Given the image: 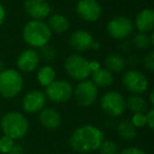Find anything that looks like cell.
Wrapping results in <instances>:
<instances>
[{
  "label": "cell",
  "mask_w": 154,
  "mask_h": 154,
  "mask_svg": "<svg viewBox=\"0 0 154 154\" xmlns=\"http://www.w3.org/2000/svg\"><path fill=\"white\" fill-rule=\"evenodd\" d=\"M38 119L41 126L50 131L56 130L61 125V115L57 110L53 108H43L39 112Z\"/></svg>",
  "instance_id": "obj_16"
},
{
  "label": "cell",
  "mask_w": 154,
  "mask_h": 154,
  "mask_svg": "<svg viewBox=\"0 0 154 154\" xmlns=\"http://www.w3.org/2000/svg\"><path fill=\"white\" fill-rule=\"evenodd\" d=\"M106 69L112 73H120L126 68V60L120 54L111 53L105 59Z\"/></svg>",
  "instance_id": "obj_21"
},
{
  "label": "cell",
  "mask_w": 154,
  "mask_h": 154,
  "mask_svg": "<svg viewBox=\"0 0 154 154\" xmlns=\"http://www.w3.org/2000/svg\"><path fill=\"white\" fill-rule=\"evenodd\" d=\"M36 76L39 85L47 88L50 84H52L56 79V71L49 64H45L38 69Z\"/></svg>",
  "instance_id": "obj_22"
},
{
  "label": "cell",
  "mask_w": 154,
  "mask_h": 154,
  "mask_svg": "<svg viewBox=\"0 0 154 154\" xmlns=\"http://www.w3.org/2000/svg\"><path fill=\"white\" fill-rule=\"evenodd\" d=\"M15 143V140L12 139L11 137L7 136V135H2L0 137V153L8 154Z\"/></svg>",
  "instance_id": "obj_27"
},
{
  "label": "cell",
  "mask_w": 154,
  "mask_h": 154,
  "mask_svg": "<svg viewBox=\"0 0 154 154\" xmlns=\"http://www.w3.org/2000/svg\"><path fill=\"white\" fill-rule=\"evenodd\" d=\"M134 29L139 33H151L154 29V12L152 9L141 10L133 21Z\"/></svg>",
  "instance_id": "obj_17"
},
{
  "label": "cell",
  "mask_w": 154,
  "mask_h": 154,
  "mask_svg": "<svg viewBox=\"0 0 154 154\" xmlns=\"http://www.w3.org/2000/svg\"><path fill=\"white\" fill-rule=\"evenodd\" d=\"M146 122H147V127L150 130H153L154 128V108L150 107L149 110L146 112Z\"/></svg>",
  "instance_id": "obj_30"
},
{
  "label": "cell",
  "mask_w": 154,
  "mask_h": 154,
  "mask_svg": "<svg viewBox=\"0 0 154 154\" xmlns=\"http://www.w3.org/2000/svg\"><path fill=\"white\" fill-rule=\"evenodd\" d=\"M38 55L39 58L42 59L45 62H52L56 59V56H57V52H56L55 48L48 45H45L43 47L39 48L38 49Z\"/></svg>",
  "instance_id": "obj_25"
},
{
  "label": "cell",
  "mask_w": 154,
  "mask_h": 154,
  "mask_svg": "<svg viewBox=\"0 0 154 154\" xmlns=\"http://www.w3.org/2000/svg\"><path fill=\"white\" fill-rule=\"evenodd\" d=\"M149 108L148 101L140 95H131L126 99V109H128L133 114L146 113Z\"/></svg>",
  "instance_id": "obj_20"
},
{
  "label": "cell",
  "mask_w": 154,
  "mask_h": 154,
  "mask_svg": "<svg viewBox=\"0 0 154 154\" xmlns=\"http://www.w3.org/2000/svg\"><path fill=\"white\" fill-rule=\"evenodd\" d=\"M89 66H90V70H91V73L94 72V71L98 70L100 69V63L98 61H95V60H92V61H89Z\"/></svg>",
  "instance_id": "obj_34"
},
{
  "label": "cell",
  "mask_w": 154,
  "mask_h": 154,
  "mask_svg": "<svg viewBox=\"0 0 154 154\" xmlns=\"http://www.w3.org/2000/svg\"><path fill=\"white\" fill-rule=\"evenodd\" d=\"M91 49L94 50V51L99 50V49H100V42H99V41H97V40H94V41H93V43H92V45H91Z\"/></svg>",
  "instance_id": "obj_35"
},
{
  "label": "cell",
  "mask_w": 154,
  "mask_h": 154,
  "mask_svg": "<svg viewBox=\"0 0 154 154\" xmlns=\"http://www.w3.org/2000/svg\"><path fill=\"white\" fill-rule=\"evenodd\" d=\"M148 103H149L151 107H153L154 105V91H151L149 94V101H148Z\"/></svg>",
  "instance_id": "obj_36"
},
{
  "label": "cell",
  "mask_w": 154,
  "mask_h": 154,
  "mask_svg": "<svg viewBox=\"0 0 154 154\" xmlns=\"http://www.w3.org/2000/svg\"><path fill=\"white\" fill-rule=\"evenodd\" d=\"M99 106L103 113L111 117L122 116L126 111V99L116 91H109L100 97Z\"/></svg>",
  "instance_id": "obj_6"
},
{
  "label": "cell",
  "mask_w": 154,
  "mask_h": 154,
  "mask_svg": "<svg viewBox=\"0 0 154 154\" xmlns=\"http://www.w3.org/2000/svg\"><path fill=\"white\" fill-rule=\"evenodd\" d=\"M131 124L136 129H141L147 127V122H146V113H135L131 117Z\"/></svg>",
  "instance_id": "obj_28"
},
{
  "label": "cell",
  "mask_w": 154,
  "mask_h": 154,
  "mask_svg": "<svg viewBox=\"0 0 154 154\" xmlns=\"http://www.w3.org/2000/svg\"><path fill=\"white\" fill-rule=\"evenodd\" d=\"M45 95L54 103H64L72 97L73 87L68 80L55 79L45 88Z\"/></svg>",
  "instance_id": "obj_9"
},
{
  "label": "cell",
  "mask_w": 154,
  "mask_h": 154,
  "mask_svg": "<svg viewBox=\"0 0 154 154\" xmlns=\"http://www.w3.org/2000/svg\"><path fill=\"white\" fill-rule=\"evenodd\" d=\"M40 58H39L38 52L35 49H26L23 50L18 55L16 60V66L18 70L23 73H32L38 68Z\"/></svg>",
  "instance_id": "obj_14"
},
{
  "label": "cell",
  "mask_w": 154,
  "mask_h": 154,
  "mask_svg": "<svg viewBox=\"0 0 154 154\" xmlns=\"http://www.w3.org/2000/svg\"><path fill=\"white\" fill-rule=\"evenodd\" d=\"M3 70H5V62L0 59V73L2 72Z\"/></svg>",
  "instance_id": "obj_37"
},
{
  "label": "cell",
  "mask_w": 154,
  "mask_h": 154,
  "mask_svg": "<svg viewBox=\"0 0 154 154\" xmlns=\"http://www.w3.org/2000/svg\"><path fill=\"white\" fill-rule=\"evenodd\" d=\"M72 96L78 106L84 108L90 107L97 100L98 89L91 80H82L78 82L75 88H73Z\"/></svg>",
  "instance_id": "obj_8"
},
{
  "label": "cell",
  "mask_w": 154,
  "mask_h": 154,
  "mask_svg": "<svg viewBox=\"0 0 154 154\" xmlns=\"http://www.w3.org/2000/svg\"><path fill=\"white\" fill-rule=\"evenodd\" d=\"M93 41H94L93 36L86 30H77L69 37V45L78 54L89 51Z\"/></svg>",
  "instance_id": "obj_15"
},
{
  "label": "cell",
  "mask_w": 154,
  "mask_h": 154,
  "mask_svg": "<svg viewBox=\"0 0 154 154\" xmlns=\"http://www.w3.org/2000/svg\"><path fill=\"white\" fill-rule=\"evenodd\" d=\"M122 86L132 95H141L149 88V79L143 72L135 69L124 73L122 78Z\"/></svg>",
  "instance_id": "obj_7"
},
{
  "label": "cell",
  "mask_w": 154,
  "mask_h": 154,
  "mask_svg": "<svg viewBox=\"0 0 154 154\" xmlns=\"http://www.w3.org/2000/svg\"><path fill=\"white\" fill-rule=\"evenodd\" d=\"M8 154H26V150L24 147L20 143H15L13 146V148L11 149V151Z\"/></svg>",
  "instance_id": "obj_32"
},
{
  "label": "cell",
  "mask_w": 154,
  "mask_h": 154,
  "mask_svg": "<svg viewBox=\"0 0 154 154\" xmlns=\"http://www.w3.org/2000/svg\"><path fill=\"white\" fill-rule=\"evenodd\" d=\"M91 82L97 87V89H106L109 88L114 82V75L107 69L100 68L98 70L91 73Z\"/></svg>",
  "instance_id": "obj_18"
},
{
  "label": "cell",
  "mask_w": 154,
  "mask_h": 154,
  "mask_svg": "<svg viewBox=\"0 0 154 154\" xmlns=\"http://www.w3.org/2000/svg\"><path fill=\"white\" fill-rule=\"evenodd\" d=\"M48 26L50 28L52 33L56 34H63L68 32L70 29V21L69 19L63 16L62 14H51L49 16V21H48Z\"/></svg>",
  "instance_id": "obj_19"
},
{
  "label": "cell",
  "mask_w": 154,
  "mask_h": 154,
  "mask_svg": "<svg viewBox=\"0 0 154 154\" xmlns=\"http://www.w3.org/2000/svg\"><path fill=\"white\" fill-rule=\"evenodd\" d=\"M76 14L84 21L95 22L101 17L103 9L97 0H79L76 5Z\"/></svg>",
  "instance_id": "obj_11"
},
{
  "label": "cell",
  "mask_w": 154,
  "mask_h": 154,
  "mask_svg": "<svg viewBox=\"0 0 154 154\" xmlns=\"http://www.w3.org/2000/svg\"><path fill=\"white\" fill-rule=\"evenodd\" d=\"M63 68L66 75L78 82L88 79L91 75L89 60L78 53L69 55L64 60Z\"/></svg>",
  "instance_id": "obj_5"
},
{
  "label": "cell",
  "mask_w": 154,
  "mask_h": 154,
  "mask_svg": "<svg viewBox=\"0 0 154 154\" xmlns=\"http://www.w3.org/2000/svg\"><path fill=\"white\" fill-rule=\"evenodd\" d=\"M99 154H119V147L117 143L110 139H105L98 148Z\"/></svg>",
  "instance_id": "obj_26"
},
{
  "label": "cell",
  "mask_w": 154,
  "mask_h": 154,
  "mask_svg": "<svg viewBox=\"0 0 154 154\" xmlns=\"http://www.w3.org/2000/svg\"><path fill=\"white\" fill-rule=\"evenodd\" d=\"M5 17H7V12H5V7L0 3V26L3 24V22H5Z\"/></svg>",
  "instance_id": "obj_33"
},
{
  "label": "cell",
  "mask_w": 154,
  "mask_h": 154,
  "mask_svg": "<svg viewBox=\"0 0 154 154\" xmlns=\"http://www.w3.org/2000/svg\"><path fill=\"white\" fill-rule=\"evenodd\" d=\"M143 63L146 70L150 71V72H153L154 71V52L153 51H150L146 54V56L143 59Z\"/></svg>",
  "instance_id": "obj_29"
},
{
  "label": "cell",
  "mask_w": 154,
  "mask_h": 154,
  "mask_svg": "<svg viewBox=\"0 0 154 154\" xmlns=\"http://www.w3.org/2000/svg\"><path fill=\"white\" fill-rule=\"evenodd\" d=\"M134 31L133 21L127 16L119 15L110 19L107 23V33L115 40H124L128 38Z\"/></svg>",
  "instance_id": "obj_10"
},
{
  "label": "cell",
  "mask_w": 154,
  "mask_h": 154,
  "mask_svg": "<svg viewBox=\"0 0 154 154\" xmlns=\"http://www.w3.org/2000/svg\"><path fill=\"white\" fill-rule=\"evenodd\" d=\"M47 103V97L41 90H31L23 96L21 101L22 109L26 113H39Z\"/></svg>",
  "instance_id": "obj_12"
},
{
  "label": "cell",
  "mask_w": 154,
  "mask_h": 154,
  "mask_svg": "<svg viewBox=\"0 0 154 154\" xmlns=\"http://www.w3.org/2000/svg\"><path fill=\"white\" fill-rule=\"evenodd\" d=\"M105 140V134L93 125H84L76 128L69 138V145L75 152L88 154L98 150Z\"/></svg>",
  "instance_id": "obj_1"
},
{
  "label": "cell",
  "mask_w": 154,
  "mask_h": 154,
  "mask_svg": "<svg viewBox=\"0 0 154 154\" xmlns=\"http://www.w3.org/2000/svg\"><path fill=\"white\" fill-rule=\"evenodd\" d=\"M52 37V32L42 20L28 21L22 29V39L31 49H39L48 45Z\"/></svg>",
  "instance_id": "obj_2"
},
{
  "label": "cell",
  "mask_w": 154,
  "mask_h": 154,
  "mask_svg": "<svg viewBox=\"0 0 154 154\" xmlns=\"http://www.w3.org/2000/svg\"><path fill=\"white\" fill-rule=\"evenodd\" d=\"M119 154H146L143 150L137 147H128L119 151Z\"/></svg>",
  "instance_id": "obj_31"
},
{
  "label": "cell",
  "mask_w": 154,
  "mask_h": 154,
  "mask_svg": "<svg viewBox=\"0 0 154 154\" xmlns=\"http://www.w3.org/2000/svg\"><path fill=\"white\" fill-rule=\"evenodd\" d=\"M23 10L32 20H45L51 15V5L47 0H24Z\"/></svg>",
  "instance_id": "obj_13"
},
{
  "label": "cell",
  "mask_w": 154,
  "mask_h": 154,
  "mask_svg": "<svg viewBox=\"0 0 154 154\" xmlns=\"http://www.w3.org/2000/svg\"><path fill=\"white\" fill-rule=\"evenodd\" d=\"M23 89V77L15 69H5L0 73V95L12 99L19 95Z\"/></svg>",
  "instance_id": "obj_4"
},
{
  "label": "cell",
  "mask_w": 154,
  "mask_h": 154,
  "mask_svg": "<svg viewBox=\"0 0 154 154\" xmlns=\"http://www.w3.org/2000/svg\"><path fill=\"white\" fill-rule=\"evenodd\" d=\"M132 45L138 50H147L154 45L153 33L147 34V33H136L132 38Z\"/></svg>",
  "instance_id": "obj_24"
},
{
  "label": "cell",
  "mask_w": 154,
  "mask_h": 154,
  "mask_svg": "<svg viewBox=\"0 0 154 154\" xmlns=\"http://www.w3.org/2000/svg\"><path fill=\"white\" fill-rule=\"evenodd\" d=\"M116 131L118 136L126 141L133 140L137 135V129L131 124L130 120H122L117 125Z\"/></svg>",
  "instance_id": "obj_23"
},
{
  "label": "cell",
  "mask_w": 154,
  "mask_h": 154,
  "mask_svg": "<svg viewBox=\"0 0 154 154\" xmlns=\"http://www.w3.org/2000/svg\"><path fill=\"white\" fill-rule=\"evenodd\" d=\"M30 124L26 116L17 111L7 112L0 119V129L3 135L14 140L22 139L29 132Z\"/></svg>",
  "instance_id": "obj_3"
}]
</instances>
